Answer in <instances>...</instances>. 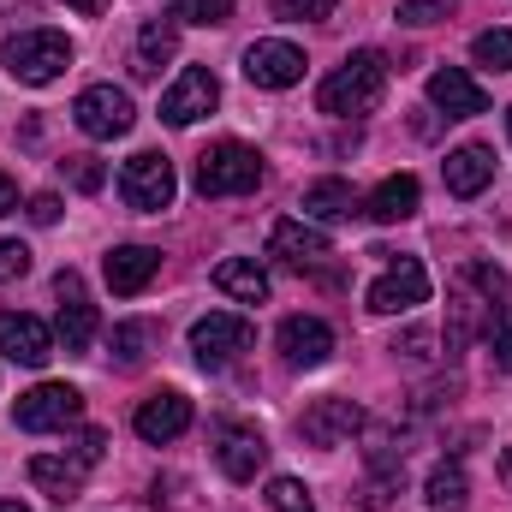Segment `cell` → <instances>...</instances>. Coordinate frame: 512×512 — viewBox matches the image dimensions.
I'll return each mask as SVG.
<instances>
[{"label": "cell", "mask_w": 512, "mask_h": 512, "mask_svg": "<svg viewBox=\"0 0 512 512\" xmlns=\"http://www.w3.org/2000/svg\"><path fill=\"white\" fill-rule=\"evenodd\" d=\"M382 96H387V60L376 54V48H364V54H352L340 72L322 78L316 108L334 114V120H358V114H376Z\"/></svg>", "instance_id": "cell-1"}, {"label": "cell", "mask_w": 512, "mask_h": 512, "mask_svg": "<svg viewBox=\"0 0 512 512\" xmlns=\"http://www.w3.org/2000/svg\"><path fill=\"white\" fill-rule=\"evenodd\" d=\"M0 60L18 84H54L72 66V42L60 30H18V36H6Z\"/></svg>", "instance_id": "cell-2"}, {"label": "cell", "mask_w": 512, "mask_h": 512, "mask_svg": "<svg viewBox=\"0 0 512 512\" xmlns=\"http://www.w3.org/2000/svg\"><path fill=\"white\" fill-rule=\"evenodd\" d=\"M262 185V155L245 143H215L197 155V191L203 197H245Z\"/></svg>", "instance_id": "cell-3"}, {"label": "cell", "mask_w": 512, "mask_h": 512, "mask_svg": "<svg viewBox=\"0 0 512 512\" xmlns=\"http://www.w3.org/2000/svg\"><path fill=\"white\" fill-rule=\"evenodd\" d=\"M120 197H126L137 215H161V209H173V197H179L173 161H167L161 149H143V155H131L126 173H120Z\"/></svg>", "instance_id": "cell-4"}, {"label": "cell", "mask_w": 512, "mask_h": 512, "mask_svg": "<svg viewBox=\"0 0 512 512\" xmlns=\"http://www.w3.org/2000/svg\"><path fill=\"white\" fill-rule=\"evenodd\" d=\"M251 340H256L251 322L233 316V310H209V316L191 322V352H197L203 370H227L239 352H251Z\"/></svg>", "instance_id": "cell-5"}, {"label": "cell", "mask_w": 512, "mask_h": 512, "mask_svg": "<svg viewBox=\"0 0 512 512\" xmlns=\"http://www.w3.org/2000/svg\"><path fill=\"white\" fill-rule=\"evenodd\" d=\"M84 417V393L66 382H42L30 387V393H18V405H12V423L18 429H30V435H48V429H66V423H78Z\"/></svg>", "instance_id": "cell-6"}, {"label": "cell", "mask_w": 512, "mask_h": 512, "mask_svg": "<svg viewBox=\"0 0 512 512\" xmlns=\"http://www.w3.org/2000/svg\"><path fill=\"white\" fill-rule=\"evenodd\" d=\"M72 120L84 137H96V143H114V137H126L137 126V108H131L126 90H114V84H90L78 102H72Z\"/></svg>", "instance_id": "cell-7"}, {"label": "cell", "mask_w": 512, "mask_h": 512, "mask_svg": "<svg viewBox=\"0 0 512 512\" xmlns=\"http://www.w3.org/2000/svg\"><path fill=\"white\" fill-rule=\"evenodd\" d=\"M54 298H60V316H54L60 346H66V352H84V346L96 340V304H90V292H84V274L66 268V274L54 280Z\"/></svg>", "instance_id": "cell-8"}, {"label": "cell", "mask_w": 512, "mask_h": 512, "mask_svg": "<svg viewBox=\"0 0 512 512\" xmlns=\"http://www.w3.org/2000/svg\"><path fill=\"white\" fill-rule=\"evenodd\" d=\"M215 102H221V78H215L209 66H191V72H179V84L161 96V120H167V126H197L203 114H215Z\"/></svg>", "instance_id": "cell-9"}, {"label": "cell", "mask_w": 512, "mask_h": 512, "mask_svg": "<svg viewBox=\"0 0 512 512\" xmlns=\"http://www.w3.org/2000/svg\"><path fill=\"white\" fill-rule=\"evenodd\" d=\"M423 298H429V268H423L417 256H399L382 280L370 286V310H376V316H405V310H417Z\"/></svg>", "instance_id": "cell-10"}, {"label": "cell", "mask_w": 512, "mask_h": 512, "mask_svg": "<svg viewBox=\"0 0 512 512\" xmlns=\"http://www.w3.org/2000/svg\"><path fill=\"white\" fill-rule=\"evenodd\" d=\"M0 358L6 364H24V370H42L54 358V334L48 322L24 316V310H0Z\"/></svg>", "instance_id": "cell-11"}, {"label": "cell", "mask_w": 512, "mask_h": 512, "mask_svg": "<svg viewBox=\"0 0 512 512\" xmlns=\"http://www.w3.org/2000/svg\"><path fill=\"white\" fill-rule=\"evenodd\" d=\"M280 358L292 370H322L334 358V328L322 316H286L280 322Z\"/></svg>", "instance_id": "cell-12"}, {"label": "cell", "mask_w": 512, "mask_h": 512, "mask_svg": "<svg viewBox=\"0 0 512 512\" xmlns=\"http://www.w3.org/2000/svg\"><path fill=\"white\" fill-rule=\"evenodd\" d=\"M429 102H435L447 120H477V114H489V90H483L465 66H441V72H429Z\"/></svg>", "instance_id": "cell-13"}, {"label": "cell", "mask_w": 512, "mask_h": 512, "mask_svg": "<svg viewBox=\"0 0 512 512\" xmlns=\"http://www.w3.org/2000/svg\"><path fill=\"white\" fill-rule=\"evenodd\" d=\"M131 429L149 441V447H167V441H179L185 429H191V399L185 393H149L143 405H137V417H131Z\"/></svg>", "instance_id": "cell-14"}, {"label": "cell", "mask_w": 512, "mask_h": 512, "mask_svg": "<svg viewBox=\"0 0 512 512\" xmlns=\"http://www.w3.org/2000/svg\"><path fill=\"white\" fill-rule=\"evenodd\" d=\"M245 78L256 90H292L304 78V48H292V42H251L245 48Z\"/></svg>", "instance_id": "cell-15"}, {"label": "cell", "mask_w": 512, "mask_h": 512, "mask_svg": "<svg viewBox=\"0 0 512 512\" xmlns=\"http://www.w3.org/2000/svg\"><path fill=\"white\" fill-rule=\"evenodd\" d=\"M215 465H221L233 483H251L256 471L268 465V441L256 435L251 423H221V429H215Z\"/></svg>", "instance_id": "cell-16"}, {"label": "cell", "mask_w": 512, "mask_h": 512, "mask_svg": "<svg viewBox=\"0 0 512 512\" xmlns=\"http://www.w3.org/2000/svg\"><path fill=\"white\" fill-rule=\"evenodd\" d=\"M298 429H304L310 447H340V441H352V435L364 429V411H358L352 399H316Z\"/></svg>", "instance_id": "cell-17"}, {"label": "cell", "mask_w": 512, "mask_h": 512, "mask_svg": "<svg viewBox=\"0 0 512 512\" xmlns=\"http://www.w3.org/2000/svg\"><path fill=\"white\" fill-rule=\"evenodd\" d=\"M441 179H447L453 197H477V191H489V179H495V155H489L483 143H465V149H453V155L441 161Z\"/></svg>", "instance_id": "cell-18"}, {"label": "cell", "mask_w": 512, "mask_h": 512, "mask_svg": "<svg viewBox=\"0 0 512 512\" xmlns=\"http://www.w3.org/2000/svg\"><path fill=\"white\" fill-rule=\"evenodd\" d=\"M84 459H54V453H36L30 459V483L48 495V501H60V507H72L78 495H84Z\"/></svg>", "instance_id": "cell-19"}, {"label": "cell", "mask_w": 512, "mask_h": 512, "mask_svg": "<svg viewBox=\"0 0 512 512\" xmlns=\"http://www.w3.org/2000/svg\"><path fill=\"white\" fill-rule=\"evenodd\" d=\"M417 203H423V185H417L411 173H393V179H382V185L370 191L364 215H370V221H382V227H399V221H411V215H417Z\"/></svg>", "instance_id": "cell-20"}, {"label": "cell", "mask_w": 512, "mask_h": 512, "mask_svg": "<svg viewBox=\"0 0 512 512\" xmlns=\"http://www.w3.org/2000/svg\"><path fill=\"white\" fill-rule=\"evenodd\" d=\"M268 251L280 256V262H292V268H316V262L328 256V233L310 227V221H280V227L268 233Z\"/></svg>", "instance_id": "cell-21"}, {"label": "cell", "mask_w": 512, "mask_h": 512, "mask_svg": "<svg viewBox=\"0 0 512 512\" xmlns=\"http://www.w3.org/2000/svg\"><path fill=\"white\" fill-rule=\"evenodd\" d=\"M155 274H161V251H149V245H120V251H108V286H114L120 298L143 292Z\"/></svg>", "instance_id": "cell-22"}, {"label": "cell", "mask_w": 512, "mask_h": 512, "mask_svg": "<svg viewBox=\"0 0 512 512\" xmlns=\"http://www.w3.org/2000/svg\"><path fill=\"white\" fill-rule=\"evenodd\" d=\"M179 54V24L173 18H149L143 30H137V54H131V72L137 78H155L167 60Z\"/></svg>", "instance_id": "cell-23"}, {"label": "cell", "mask_w": 512, "mask_h": 512, "mask_svg": "<svg viewBox=\"0 0 512 512\" xmlns=\"http://www.w3.org/2000/svg\"><path fill=\"white\" fill-rule=\"evenodd\" d=\"M298 209H304V221H346L364 203H358V191L346 179H316V185H304V203Z\"/></svg>", "instance_id": "cell-24"}, {"label": "cell", "mask_w": 512, "mask_h": 512, "mask_svg": "<svg viewBox=\"0 0 512 512\" xmlns=\"http://www.w3.org/2000/svg\"><path fill=\"white\" fill-rule=\"evenodd\" d=\"M215 286H221L227 298H239V304H262V298H268V274L256 268L251 256H227V262L215 268Z\"/></svg>", "instance_id": "cell-25"}, {"label": "cell", "mask_w": 512, "mask_h": 512, "mask_svg": "<svg viewBox=\"0 0 512 512\" xmlns=\"http://www.w3.org/2000/svg\"><path fill=\"white\" fill-rule=\"evenodd\" d=\"M155 346H161V322H120L114 328V364L120 370H143Z\"/></svg>", "instance_id": "cell-26"}, {"label": "cell", "mask_w": 512, "mask_h": 512, "mask_svg": "<svg viewBox=\"0 0 512 512\" xmlns=\"http://www.w3.org/2000/svg\"><path fill=\"white\" fill-rule=\"evenodd\" d=\"M465 495H471V483H465V471H459V465H435V471H429V483H423L429 512H465Z\"/></svg>", "instance_id": "cell-27"}, {"label": "cell", "mask_w": 512, "mask_h": 512, "mask_svg": "<svg viewBox=\"0 0 512 512\" xmlns=\"http://www.w3.org/2000/svg\"><path fill=\"white\" fill-rule=\"evenodd\" d=\"M471 60H477L483 72H512V30H483V36L471 42Z\"/></svg>", "instance_id": "cell-28"}, {"label": "cell", "mask_w": 512, "mask_h": 512, "mask_svg": "<svg viewBox=\"0 0 512 512\" xmlns=\"http://www.w3.org/2000/svg\"><path fill=\"white\" fill-rule=\"evenodd\" d=\"M483 334H489V352H495V370H507V376H512V304H495V310H489V322H483Z\"/></svg>", "instance_id": "cell-29"}, {"label": "cell", "mask_w": 512, "mask_h": 512, "mask_svg": "<svg viewBox=\"0 0 512 512\" xmlns=\"http://www.w3.org/2000/svg\"><path fill=\"white\" fill-rule=\"evenodd\" d=\"M167 18L173 24H227L233 18V0H173Z\"/></svg>", "instance_id": "cell-30"}, {"label": "cell", "mask_w": 512, "mask_h": 512, "mask_svg": "<svg viewBox=\"0 0 512 512\" xmlns=\"http://www.w3.org/2000/svg\"><path fill=\"white\" fill-rule=\"evenodd\" d=\"M268 507L274 512H316V501H310V489L298 477H274L268 483Z\"/></svg>", "instance_id": "cell-31"}, {"label": "cell", "mask_w": 512, "mask_h": 512, "mask_svg": "<svg viewBox=\"0 0 512 512\" xmlns=\"http://www.w3.org/2000/svg\"><path fill=\"white\" fill-rule=\"evenodd\" d=\"M477 310H483V304H477V298L459 286V292H453V328H447V346H453V352L471 340V328H477Z\"/></svg>", "instance_id": "cell-32"}, {"label": "cell", "mask_w": 512, "mask_h": 512, "mask_svg": "<svg viewBox=\"0 0 512 512\" xmlns=\"http://www.w3.org/2000/svg\"><path fill=\"white\" fill-rule=\"evenodd\" d=\"M274 18H286V24H322V18H334V0H274Z\"/></svg>", "instance_id": "cell-33"}, {"label": "cell", "mask_w": 512, "mask_h": 512, "mask_svg": "<svg viewBox=\"0 0 512 512\" xmlns=\"http://www.w3.org/2000/svg\"><path fill=\"white\" fill-rule=\"evenodd\" d=\"M399 24H411V30H429V24H441L447 18V0H399V12H393Z\"/></svg>", "instance_id": "cell-34"}, {"label": "cell", "mask_w": 512, "mask_h": 512, "mask_svg": "<svg viewBox=\"0 0 512 512\" xmlns=\"http://www.w3.org/2000/svg\"><path fill=\"white\" fill-rule=\"evenodd\" d=\"M60 167L72 173V185H78V191H102V179H108V167H102L96 155H66Z\"/></svg>", "instance_id": "cell-35"}, {"label": "cell", "mask_w": 512, "mask_h": 512, "mask_svg": "<svg viewBox=\"0 0 512 512\" xmlns=\"http://www.w3.org/2000/svg\"><path fill=\"white\" fill-rule=\"evenodd\" d=\"M24 274H30V251L18 239H6L0 245V280H24Z\"/></svg>", "instance_id": "cell-36"}, {"label": "cell", "mask_w": 512, "mask_h": 512, "mask_svg": "<svg viewBox=\"0 0 512 512\" xmlns=\"http://www.w3.org/2000/svg\"><path fill=\"white\" fill-rule=\"evenodd\" d=\"M393 358H405V364H429V328H411L405 340H393Z\"/></svg>", "instance_id": "cell-37"}, {"label": "cell", "mask_w": 512, "mask_h": 512, "mask_svg": "<svg viewBox=\"0 0 512 512\" xmlns=\"http://www.w3.org/2000/svg\"><path fill=\"white\" fill-rule=\"evenodd\" d=\"M102 447H108V435H102V429H84V435L72 441V459H84V465H96V459H102Z\"/></svg>", "instance_id": "cell-38"}, {"label": "cell", "mask_w": 512, "mask_h": 512, "mask_svg": "<svg viewBox=\"0 0 512 512\" xmlns=\"http://www.w3.org/2000/svg\"><path fill=\"white\" fill-rule=\"evenodd\" d=\"M30 221H36V227H54V221H60V197H54V191L30 197Z\"/></svg>", "instance_id": "cell-39"}, {"label": "cell", "mask_w": 512, "mask_h": 512, "mask_svg": "<svg viewBox=\"0 0 512 512\" xmlns=\"http://www.w3.org/2000/svg\"><path fill=\"white\" fill-rule=\"evenodd\" d=\"M0 18H36V0H0Z\"/></svg>", "instance_id": "cell-40"}, {"label": "cell", "mask_w": 512, "mask_h": 512, "mask_svg": "<svg viewBox=\"0 0 512 512\" xmlns=\"http://www.w3.org/2000/svg\"><path fill=\"white\" fill-rule=\"evenodd\" d=\"M12 209H18V185L0 173V215H12Z\"/></svg>", "instance_id": "cell-41"}, {"label": "cell", "mask_w": 512, "mask_h": 512, "mask_svg": "<svg viewBox=\"0 0 512 512\" xmlns=\"http://www.w3.org/2000/svg\"><path fill=\"white\" fill-rule=\"evenodd\" d=\"M66 6H78L84 18H96V12H108V0H66Z\"/></svg>", "instance_id": "cell-42"}, {"label": "cell", "mask_w": 512, "mask_h": 512, "mask_svg": "<svg viewBox=\"0 0 512 512\" xmlns=\"http://www.w3.org/2000/svg\"><path fill=\"white\" fill-rule=\"evenodd\" d=\"M501 477H507V489H512V447L501 453Z\"/></svg>", "instance_id": "cell-43"}, {"label": "cell", "mask_w": 512, "mask_h": 512, "mask_svg": "<svg viewBox=\"0 0 512 512\" xmlns=\"http://www.w3.org/2000/svg\"><path fill=\"white\" fill-rule=\"evenodd\" d=\"M0 512H30V507H18V501H0Z\"/></svg>", "instance_id": "cell-44"}, {"label": "cell", "mask_w": 512, "mask_h": 512, "mask_svg": "<svg viewBox=\"0 0 512 512\" xmlns=\"http://www.w3.org/2000/svg\"><path fill=\"white\" fill-rule=\"evenodd\" d=\"M507 137H512V114H507Z\"/></svg>", "instance_id": "cell-45"}]
</instances>
